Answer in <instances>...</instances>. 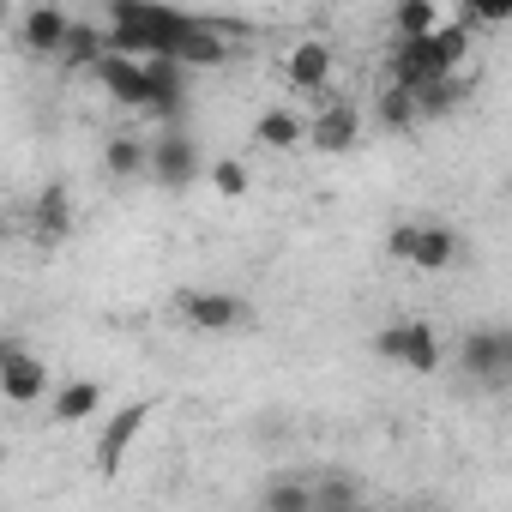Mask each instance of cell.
I'll return each instance as SVG.
<instances>
[{"mask_svg": "<svg viewBox=\"0 0 512 512\" xmlns=\"http://www.w3.org/2000/svg\"><path fill=\"white\" fill-rule=\"evenodd\" d=\"M31 223H37V235H49V241H61V235L73 229V199H67V187H61V181H49V187L37 193Z\"/></svg>", "mask_w": 512, "mask_h": 512, "instance_id": "ac0fdd59", "label": "cell"}, {"mask_svg": "<svg viewBox=\"0 0 512 512\" xmlns=\"http://www.w3.org/2000/svg\"><path fill=\"white\" fill-rule=\"evenodd\" d=\"M260 506H266V512H314V482H302V476H272V482L260 488Z\"/></svg>", "mask_w": 512, "mask_h": 512, "instance_id": "ffe728a7", "label": "cell"}, {"mask_svg": "<svg viewBox=\"0 0 512 512\" xmlns=\"http://www.w3.org/2000/svg\"><path fill=\"white\" fill-rule=\"evenodd\" d=\"M151 416H157V398H133V404H121L115 416H103V428H97V470H103V476H121L127 452H133V440L145 434Z\"/></svg>", "mask_w": 512, "mask_h": 512, "instance_id": "3957f363", "label": "cell"}, {"mask_svg": "<svg viewBox=\"0 0 512 512\" xmlns=\"http://www.w3.org/2000/svg\"><path fill=\"white\" fill-rule=\"evenodd\" d=\"M500 344H506V380H512V326H500Z\"/></svg>", "mask_w": 512, "mask_h": 512, "instance_id": "4316f807", "label": "cell"}, {"mask_svg": "<svg viewBox=\"0 0 512 512\" xmlns=\"http://www.w3.org/2000/svg\"><path fill=\"white\" fill-rule=\"evenodd\" d=\"M458 368H464L470 380H482V386H500V380H506V344H500V326H488V332H464V344H458Z\"/></svg>", "mask_w": 512, "mask_h": 512, "instance_id": "30bf717a", "label": "cell"}, {"mask_svg": "<svg viewBox=\"0 0 512 512\" xmlns=\"http://www.w3.org/2000/svg\"><path fill=\"white\" fill-rule=\"evenodd\" d=\"M103 410V380H67L55 398H49V422L55 428H79Z\"/></svg>", "mask_w": 512, "mask_h": 512, "instance_id": "7c38bea8", "label": "cell"}, {"mask_svg": "<svg viewBox=\"0 0 512 512\" xmlns=\"http://www.w3.org/2000/svg\"><path fill=\"white\" fill-rule=\"evenodd\" d=\"M506 199H512V175H506Z\"/></svg>", "mask_w": 512, "mask_h": 512, "instance_id": "83f0119b", "label": "cell"}, {"mask_svg": "<svg viewBox=\"0 0 512 512\" xmlns=\"http://www.w3.org/2000/svg\"><path fill=\"white\" fill-rule=\"evenodd\" d=\"M374 350H380L386 362H404L410 374H434V368H440V338H434L428 320H398V326H386V332L374 338Z\"/></svg>", "mask_w": 512, "mask_h": 512, "instance_id": "5b68a950", "label": "cell"}, {"mask_svg": "<svg viewBox=\"0 0 512 512\" xmlns=\"http://www.w3.org/2000/svg\"><path fill=\"white\" fill-rule=\"evenodd\" d=\"M175 314L193 326V332H235L247 320V302H235L229 290H181L175 296Z\"/></svg>", "mask_w": 512, "mask_h": 512, "instance_id": "52a82bcc", "label": "cell"}, {"mask_svg": "<svg viewBox=\"0 0 512 512\" xmlns=\"http://www.w3.org/2000/svg\"><path fill=\"white\" fill-rule=\"evenodd\" d=\"M362 500V482H350V476H320L314 482V512H326V506H356Z\"/></svg>", "mask_w": 512, "mask_h": 512, "instance_id": "603a6c76", "label": "cell"}, {"mask_svg": "<svg viewBox=\"0 0 512 512\" xmlns=\"http://www.w3.org/2000/svg\"><path fill=\"white\" fill-rule=\"evenodd\" d=\"M332 49L320 43V37H308V43H296L290 49V61H284V79H290V91H302V97H314V103H326L332 97Z\"/></svg>", "mask_w": 512, "mask_h": 512, "instance_id": "9c48e42d", "label": "cell"}, {"mask_svg": "<svg viewBox=\"0 0 512 512\" xmlns=\"http://www.w3.org/2000/svg\"><path fill=\"white\" fill-rule=\"evenodd\" d=\"M464 97H470V85H464L458 73H440V79H428V85L416 91V109H422V121H446Z\"/></svg>", "mask_w": 512, "mask_h": 512, "instance_id": "d6986e66", "label": "cell"}, {"mask_svg": "<svg viewBox=\"0 0 512 512\" xmlns=\"http://www.w3.org/2000/svg\"><path fill=\"white\" fill-rule=\"evenodd\" d=\"M356 139H362V109L350 97H326L308 121V145L320 157H344V151H356Z\"/></svg>", "mask_w": 512, "mask_h": 512, "instance_id": "8992f818", "label": "cell"}, {"mask_svg": "<svg viewBox=\"0 0 512 512\" xmlns=\"http://www.w3.org/2000/svg\"><path fill=\"white\" fill-rule=\"evenodd\" d=\"M416 235H422V223H392V235H386V260L410 266V260H416Z\"/></svg>", "mask_w": 512, "mask_h": 512, "instance_id": "d4e9b609", "label": "cell"}, {"mask_svg": "<svg viewBox=\"0 0 512 512\" xmlns=\"http://www.w3.org/2000/svg\"><path fill=\"white\" fill-rule=\"evenodd\" d=\"M103 169H109L115 181H139V175H151V139H145V133H109V145H103Z\"/></svg>", "mask_w": 512, "mask_h": 512, "instance_id": "4fadbf2b", "label": "cell"}, {"mask_svg": "<svg viewBox=\"0 0 512 512\" xmlns=\"http://www.w3.org/2000/svg\"><path fill=\"white\" fill-rule=\"evenodd\" d=\"M199 175H211L205 157H199V139H193L181 121L157 127V133H151V181L169 187V193H181V187H193Z\"/></svg>", "mask_w": 512, "mask_h": 512, "instance_id": "6da1fadb", "label": "cell"}, {"mask_svg": "<svg viewBox=\"0 0 512 512\" xmlns=\"http://www.w3.org/2000/svg\"><path fill=\"white\" fill-rule=\"evenodd\" d=\"M109 55V25H91V19H73V31H67V43H61V73H91L97 61Z\"/></svg>", "mask_w": 512, "mask_h": 512, "instance_id": "8fae6325", "label": "cell"}, {"mask_svg": "<svg viewBox=\"0 0 512 512\" xmlns=\"http://www.w3.org/2000/svg\"><path fill=\"white\" fill-rule=\"evenodd\" d=\"M211 187H217L223 199H241V193H247V163H241V157H217V163H211Z\"/></svg>", "mask_w": 512, "mask_h": 512, "instance_id": "cb8c5ba5", "label": "cell"}, {"mask_svg": "<svg viewBox=\"0 0 512 512\" xmlns=\"http://www.w3.org/2000/svg\"><path fill=\"white\" fill-rule=\"evenodd\" d=\"M470 31H476V19H452V25H440L428 43H434V61L446 67V73H458L464 61H470Z\"/></svg>", "mask_w": 512, "mask_h": 512, "instance_id": "44dd1931", "label": "cell"}, {"mask_svg": "<svg viewBox=\"0 0 512 512\" xmlns=\"http://www.w3.org/2000/svg\"><path fill=\"white\" fill-rule=\"evenodd\" d=\"M91 79H97V91H103L109 103H121V109H133V115L157 97V73H151V61L121 55V49H109V55L91 67Z\"/></svg>", "mask_w": 512, "mask_h": 512, "instance_id": "7a4b0ae2", "label": "cell"}, {"mask_svg": "<svg viewBox=\"0 0 512 512\" xmlns=\"http://www.w3.org/2000/svg\"><path fill=\"white\" fill-rule=\"evenodd\" d=\"M392 31H398V37H428V31H440L434 0H398V7H392Z\"/></svg>", "mask_w": 512, "mask_h": 512, "instance_id": "7402d4cb", "label": "cell"}, {"mask_svg": "<svg viewBox=\"0 0 512 512\" xmlns=\"http://www.w3.org/2000/svg\"><path fill=\"white\" fill-rule=\"evenodd\" d=\"M374 121H380L386 133H410V127L422 121V109H416V91H410V85H398V79H380Z\"/></svg>", "mask_w": 512, "mask_h": 512, "instance_id": "e0dca14e", "label": "cell"}, {"mask_svg": "<svg viewBox=\"0 0 512 512\" xmlns=\"http://www.w3.org/2000/svg\"><path fill=\"white\" fill-rule=\"evenodd\" d=\"M0 392H7L13 410L37 404V398L49 392V362H43L37 350H25L19 338H7V344H0Z\"/></svg>", "mask_w": 512, "mask_h": 512, "instance_id": "277c9868", "label": "cell"}, {"mask_svg": "<svg viewBox=\"0 0 512 512\" xmlns=\"http://www.w3.org/2000/svg\"><path fill=\"white\" fill-rule=\"evenodd\" d=\"M416 272H452L458 266V229L452 223H422V235H416V260H410Z\"/></svg>", "mask_w": 512, "mask_h": 512, "instance_id": "2e32d148", "label": "cell"}, {"mask_svg": "<svg viewBox=\"0 0 512 512\" xmlns=\"http://www.w3.org/2000/svg\"><path fill=\"white\" fill-rule=\"evenodd\" d=\"M175 61H181L187 73H193V67H223V61H229V43H223L217 25H199V19H193V25L181 31V43H175Z\"/></svg>", "mask_w": 512, "mask_h": 512, "instance_id": "9a60e30c", "label": "cell"}, {"mask_svg": "<svg viewBox=\"0 0 512 512\" xmlns=\"http://www.w3.org/2000/svg\"><path fill=\"white\" fill-rule=\"evenodd\" d=\"M253 139H260L266 151H296V145H308V115H296V109L272 103L260 121H253Z\"/></svg>", "mask_w": 512, "mask_h": 512, "instance_id": "5bb4252c", "label": "cell"}, {"mask_svg": "<svg viewBox=\"0 0 512 512\" xmlns=\"http://www.w3.org/2000/svg\"><path fill=\"white\" fill-rule=\"evenodd\" d=\"M73 19L55 7V0H31L25 19H19V49L37 55V61H61V43H67Z\"/></svg>", "mask_w": 512, "mask_h": 512, "instance_id": "ba28073f", "label": "cell"}, {"mask_svg": "<svg viewBox=\"0 0 512 512\" xmlns=\"http://www.w3.org/2000/svg\"><path fill=\"white\" fill-rule=\"evenodd\" d=\"M464 19H482V25H506L512 19V0H458Z\"/></svg>", "mask_w": 512, "mask_h": 512, "instance_id": "484cf974", "label": "cell"}]
</instances>
